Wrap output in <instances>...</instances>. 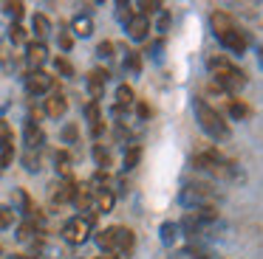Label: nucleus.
Listing matches in <instances>:
<instances>
[{
    "label": "nucleus",
    "mask_w": 263,
    "mask_h": 259,
    "mask_svg": "<svg viewBox=\"0 0 263 259\" xmlns=\"http://www.w3.org/2000/svg\"><path fill=\"white\" fill-rule=\"evenodd\" d=\"M133 248H136V234L130 228H122L119 225V248H116V253H130Z\"/></svg>",
    "instance_id": "nucleus-20"
},
{
    "label": "nucleus",
    "mask_w": 263,
    "mask_h": 259,
    "mask_svg": "<svg viewBox=\"0 0 263 259\" xmlns=\"http://www.w3.org/2000/svg\"><path fill=\"white\" fill-rule=\"evenodd\" d=\"M170 14H167V11H161V17H159V23H156V28H159L161 34H167V28H170Z\"/></svg>",
    "instance_id": "nucleus-43"
},
{
    "label": "nucleus",
    "mask_w": 263,
    "mask_h": 259,
    "mask_svg": "<svg viewBox=\"0 0 263 259\" xmlns=\"http://www.w3.org/2000/svg\"><path fill=\"white\" fill-rule=\"evenodd\" d=\"M77 138H80L77 124H65V127H63V141H65V144H77Z\"/></svg>",
    "instance_id": "nucleus-36"
},
{
    "label": "nucleus",
    "mask_w": 263,
    "mask_h": 259,
    "mask_svg": "<svg viewBox=\"0 0 263 259\" xmlns=\"http://www.w3.org/2000/svg\"><path fill=\"white\" fill-rule=\"evenodd\" d=\"M210 26H212V34H215V37H221V34H227V31H232V28H235V20L227 14V11L215 9L210 14Z\"/></svg>",
    "instance_id": "nucleus-15"
},
{
    "label": "nucleus",
    "mask_w": 263,
    "mask_h": 259,
    "mask_svg": "<svg viewBox=\"0 0 263 259\" xmlns=\"http://www.w3.org/2000/svg\"><path fill=\"white\" fill-rule=\"evenodd\" d=\"M9 39H12L14 45H23L26 42V28L20 26V23H12V26H9Z\"/></svg>",
    "instance_id": "nucleus-31"
},
{
    "label": "nucleus",
    "mask_w": 263,
    "mask_h": 259,
    "mask_svg": "<svg viewBox=\"0 0 263 259\" xmlns=\"http://www.w3.org/2000/svg\"><path fill=\"white\" fill-rule=\"evenodd\" d=\"M71 31H74L77 37H91L93 34V20L88 14H77L74 20H71Z\"/></svg>",
    "instance_id": "nucleus-19"
},
{
    "label": "nucleus",
    "mask_w": 263,
    "mask_h": 259,
    "mask_svg": "<svg viewBox=\"0 0 263 259\" xmlns=\"http://www.w3.org/2000/svg\"><path fill=\"white\" fill-rule=\"evenodd\" d=\"M139 161H142V149H139V146H130V149L125 152V161H122V166L130 172V169H136Z\"/></svg>",
    "instance_id": "nucleus-30"
},
{
    "label": "nucleus",
    "mask_w": 263,
    "mask_h": 259,
    "mask_svg": "<svg viewBox=\"0 0 263 259\" xmlns=\"http://www.w3.org/2000/svg\"><path fill=\"white\" fill-rule=\"evenodd\" d=\"M133 101H136L133 88L130 84H119V88H116V107H127V104H133Z\"/></svg>",
    "instance_id": "nucleus-23"
},
{
    "label": "nucleus",
    "mask_w": 263,
    "mask_h": 259,
    "mask_svg": "<svg viewBox=\"0 0 263 259\" xmlns=\"http://www.w3.org/2000/svg\"><path fill=\"white\" fill-rule=\"evenodd\" d=\"M23 166L29 169V172H37V169H40V152L26 149V155H23Z\"/></svg>",
    "instance_id": "nucleus-32"
},
{
    "label": "nucleus",
    "mask_w": 263,
    "mask_h": 259,
    "mask_svg": "<svg viewBox=\"0 0 263 259\" xmlns=\"http://www.w3.org/2000/svg\"><path fill=\"white\" fill-rule=\"evenodd\" d=\"M193 110H195V121H198V127L204 130L210 138H215V141H227L229 138L227 118H223L212 104H206L204 99H195L193 101Z\"/></svg>",
    "instance_id": "nucleus-2"
},
{
    "label": "nucleus",
    "mask_w": 263,
    "mask_h": 259,
    "mask_svg": "<svg viewBox=\"0 0 263 259\" xmlns=\"http://www.w3.org/2000/svg\"><path fill=\"white\" fill-rule=\"evenodd\" d=\"M93 161H97V166L102 169V172H108V166L114 163V158H110V152L105 149L102 144H97V146H93Z\"/></svg>",
    "instance_id": "nucleus-25"
},
{
    "label": "nucleus",
    "mask_w": 263,
    "mask_h": 259,
    "mask_svg": "<svg viewBox=\"0 0 263 259\" xmlns=\"http://www.w3.org/2000/svg\"><path fill=\"white\" fill-rule=\"evenodd\" d=\"M125 71H130L133 76H139V73H142V54H139V51H127V56H125Z\"/></svg>",
    "instance_id": "nucleus-26"
},
{
    "label": "nucleus",
    "mask_w": 263,
    "mask_h": 259,
    "mask_svg": "<svg viewBox=\"0 0 263 259\" xmlns=\"http://www.w3.org/2000/svg\"><path fill=\"white\" fill-rule=\"evenodd\" d=\"M14 225V208L0 206V228H12Z\"/></svg>",
    "instance_id": "nucleus-33"
},
{
    "label": "nucleus",
    "mask_w": 263,
    "mask_h": 259,
    "mask_svg": "<svg viewBox=\"0 0 263 259\" xmlns=\"http://www.w3.org/2000/svg\"><path fill=\"white\" fill-rule=\"evenodd\" d=\"M54 163H57V172L63 175V178H71V158H68V152H57V155H54Z\"/></svg>",
    "instance_id": "nucleus-28"
},
{
    "label": "nucleus",
    "mask_w": 263,
    "mask_h": 259,
    "mask_svg": "<svg viewBox=\"0 0 263 259\" xmlns=\"http://www.w3.org/2000/svg\"><path fill=\"white\" fill-rule=\"evenodd\" d=\"M37 234V223H31V220H26V223L17 225V240L20 242H31Z\"/></svg>",
    "instance_id": "nucleus-27"
},
{
    "label": "nucleus",
    "mask_w": 263,
    "mask_h": 259,
    "mask_svg": "<svg viewBox=\"0 0 263 259\" xmlns=\"http://www.w3.org/2000/svg\"><path fill=\"white\" fill-rule=\"evenodd\" d=\"M218 42H221L223 48L229 51V54H238V56H240V54H243V51H246V45H249V39H246V34L240 31L238 26H235L232 31L221 34V37H218Z\"/></svg>",
    "instance_id": "nucleus-8"
},
{
    "label": "nucleus",
    "mask_w": 263,
    "mask_h": 259,
    "mask_svg": "<svg viewBox=\"0 0 263 259\" xmlns=\"http://www.w3.org/2000/svg\"><path fill=\"white\" fill-rule=\"evenodd\" d=\"M74 206L80 208V211H91L93 214V189L91 186H77Z\"/></svg>",
    "instance_id": "nucleus-17"
},
{
    "label": "nucleus",
    "mask_w": 263,
    "mask_h": 259,
    "mask_svg": "<svg viewBox=\"0 0 263 259\" xmlns=\"http://www.w3.org/2000/svg\"><path fill=\"white\" fill-rule=\"evenodd\" d=\"M97 245L102 248L105 253H116L119 248V225H110L105 231H97Z\"/></svg>",
    "instance_id": "nucleus-12"
},
{
    "label": "nucleus",
    "mask_w": 263,
    "mask_h": 259,
    "mask_svg": "<svg viewBox=\"0 0 263 259\" xmlns=\"http://www.w3.org/2000/svg\"><path fill=\"white\" fill-rule=\"evenodd\" d=\"M3 169H6V166H3V163H0V175H3Z\"/></svg>",
    "instance_id": "nucleus-48"
},
{
    "label": "nucleus",
    "mask_w": 263,
    "mask_h": 259,
    "mask_svg": "<svg viewBox=\"0 0 263 259\" xmlns=\"http://www.w3.org/2000/svg\"><path fill=\"white\" fill-rule=\"evenodd\" d=\"M93 220H97V214H80V217L68 220V223L63 225V236L71 242V245L88 242V236L93 234Z\"/></svg>",
    "instance_id": "nucleus-5"
},
{
    "label": "nucleus",
    "mask_w": 263,
    "mask_h": 259,
    "mask_svg": "<svg viewBox=\"0 0 263 259\" xmlns=\"http://www.w3.org/2000/svg\"><path fill=\"white\" fill-rule=\"evenodd\" d=\"M12 158H14V146L12 144H0V163H3V166H9V163H12Z\"/></svg>",
    "instance_id": "nucleus-37"
},
{
    "label": "nucleus",
    "mask_w": 263,
    "mask_h": 259,
    "mask_svg": "<svg viewBox=\"0 0 263 259\" xmlns=\"http://www.w3.org/2000/svg\"><path fill=\"white\" fill-rule=\"evenodd\" d=\"M193 166L198 169V172L210 175V178H218V180H235V178H238V169H235V163L227 161V158H223L218 149L198 152V155L193 158Z\"/></svg>",
    "instance_id": "nucleus-3"
},
{
    "label": "nucleus",
    "mask_w": 263,
    "mask_h": 259,
    "mask_svg": "<svg viewBox=\"0 0 263 259\" xmlns=\"http://www.w3.org/2000/svg\"><path fill=\"white\" fill-rule=\"evenodd\" d=\"M178 200H181L184 208L195 211V208H204V206H212V203H215V189L206 186V183H187L181 189V195H178Z\"/></svg>",
    "instance_id": "nucleus-4"
},
{
    "label": "nucleus",
    "mask_w": 263,
    "mask_h": 259,
    "mask_svg": "<svg viewBox=\"0 0 263 259\" xmlns=\"http://www.w3.org/2000/svg\"><path fill=\"white\" fill-rule=\"evenodd\" d=\"M12 259H26V256H20V253H14V256Z\"/></svg>",
    "instance_id": "nucleus-47"
},
{
    "label": "nucleus",
    "mask_w": 263,
    "mask_h": 259,
    "mask_svg": "<svg viewBox=\"0 0 263 259\" xmlns=\"http://www.w3.org/2000/svg\"><path fill=\"white\" fill-rule=\"evenodd\" d=\"M3 14H9L14 23H20V17L26 14V3H20V0H6V3H3Z\"/></svg>",
    "instance_id": "nucleus-24"
},
{
    "label": "nucleus",
    "mask_w": 263,
    "mask_h": 259,
    "mask_svg": "<svg viewBox=\"0 0 263 259\" xmlns=\"http://www.w3.org/2000/svg\"><path fill=\"white\" fill-rule=\"evenodd\" d=\"M54 68H57V71L63 73V76H74V65H71V62L65 59V56H57V59H54Z\"/></svg>",
    "instance_id": "nucleus-35"
},
{
    "label": "nucleus",
    "mask_w": 263,
    "mask_h": 259,
    "mask_svg": "<svg viewBox=\"0 0 263 259\" xmlns=\"http://www.w3.org/2000/svg\"><path fill=\"white\" fill-rule=\"evenodd\" d=\"M114 203H116V195H114L110 189L93 191V214H108V211H114Z\"/></svg>",
    "instance_id": "nucleus-16"
},
{
    "label": "nucleus",
    "mask_w": 263,
    "mask_h": 259,
    "mask_svg": "<svg viewBox=\"0 0 263 259\" xmlns=\"http://www.w3.org/2000/svg\"><path fill=\"white\" fill-rule=\"evenodd\" d=\"M181 251H184L187 259H210V251H206L204 245H195V242H190L187 248H181Z\"/></svg>",
    "instance_id": "nucleus-29"
},
{
    "label": "nucleus",
    "mask_w": 263,
    "mask_h": 259,
    "mask_svg": "<svg viewBox=\"0 0 263 259\" xmlns=\"http://www.w3.org/2000/svg\"><path fill=\"white\" fill-rule=\"evenodd\" d=\"M0 256H3V248H0Z\"/></svg>",
    "instance_id": "nucleus-49"
},
{
    "label": "nucleus",
    "mask_w": 263,
    "mask_h": 259,
    "mask_svg": "<svg viewBox=\"0 0 263 259\" xmlns=\"http://www.w3.org/2000/svg\"><path fill=\"white\" fill-rule=\"evenodd\" d=\"M31 28H34V34L40 37V42H43V37L51 34V20H48L46 14H34L31 17Z\"/></svg>",
    "instance_id": "nucleus-21"
},
{
    "label": "nucleus",
    "mask_w": 263,
    "mask_h": 259,
    "mask_svg": "<svg viewBox=\"0 0 263 259\" xmlns=\"http://www.w3.org/2000/svg\"><path fill=\"white\" fill-rule=\"evenodd\" d=\"M229 116L238 118V121H243V118L252 116V110H249V104H246L243 99H229Z\"/></svg>",
    "instance_id": "nucleus-22"
},
{
    "label": "nucleus",
    "mask_w": 263,
    "mask_h": 259,
    "mask_svg": "<svg viewBox=\"0 0 263 259\" xmlns=\"http://www.w3.org/2000/svg\"><path fill=\"white\" fill-rule=\"evenodd\" d=\"M161 51H164V39H156V42L150 45V56H153V62L164 59V54H161Z\"/></svg>",
    "instance_id": "nucleus-39"
},
{
    "label": "nucleus",
    "mask_w": 263,
    "mask_h": 259,
    "mask_svg": "<svg viewBox=\"0 0 263 259\" xmlns=\"http://www.w3.org/2000/svg\"><path fill=\"white\" fill-rule=\"evenodd\" d=\"M51 88H54V79L48 76L46 71H29L26 73V90H29L31 96H43Z\"/></svg>",
    "instance_id": "nucleus-6"
},
{
    "label": "nucleus",
    "mask_w": 263,
    "mask_h": 259,
    "mask_svg": "<svg viewBox=\"0 0 263 259\" xmlns=\"http://www.w3.org/2000/svg\"><path fill=\"white\" fill-rule=\"evenodd\" d=\"M23 138H26V149H31V152H40L43 144H46V133L40 130V124H31V121H26Z\"/></svg>",
    "instance_id": "nucleus-11"
},
{
    "label": "nucleus",
    "mask_w": 263,
    "mask_h": 259,
    "mask_svg": "<svg viewBox=\"0 0 263 259\" xmlns=\"http://www.w3.org/2000/svg\"><path fill=\"white\" fill-rule=\"evenodd\" d=\"M46 59H48L46 42H40V39H34V42H26V65H29L31 71H43Z\"/></svg>",
    "instance_id": "nucleus-7"
},
{
    "label": "nucleus",
    "mask_w": 263,
    "mask_h": 259,
    "mask_svg": "<svg viewBox=\"0 0 263 259\" xmlns=\"http://www.w3.org/2000/svg\"><path fill=\"white\" fill-rule=\"evenodd\" d=\"M139 6H142V11H139V14H144V17H147V14H153V11H159V9H161V3H159V0H153V3H139Z\"/></svg>",
    "instance_id": "nucleus-42"
},
{
    "label": "nucleus",
    "mask_w": 263,
    "mask_h": 259,
    "mask_svg": "<svg viewBox=\"0 0 263 259\" xmlns=\"http://www.w3.org/2000/svg\"><path fill=\"white\" fill-rule=\"evenodd\" d=\"M74 195H77V183H74V178H65V180H60V183L54 186L51 200H54V203H74Z\"/></svg>",
    "instance_id": "nucleus-14"
},
{
    "label": "nucleus",
    "mask_w": 263,
    "mask_h": 259,
    "mask_svg": "<svg viewBox=\"0 0 263 259\" xmlns=\"http://www.w3.org/2000/svg\"><path fill=\"white\" fill-rule=\"evenodd\" d=\"M136 113H139V118H147V116H150V107H147V104H139Z\"/></svg>",
    "instance_id": "nucleus-45"
},
{
    "label": "nucleus",
    "mask_w": 263,
    "mask_h": 259,
    "mask_svg": "<svg viewBox=\"0 0 263 259\" xmlns=\"http://www.w3.org/2000/svg\"><path fill=\"white\" fill-rule=\"evenodd\" d=\"M105 82H108V71H102V68H93V71L88 73V93H91V101H97L99 96L105 93Z\"/></svg>",
    "instance_id": "nucleus-13"
},
{
    "label": "nucleus",
    "mask_w": 263,
    "mask_h": 259,
    "mask_svg": "<svg viewBox=\"0 0 263 259\" xmlns=\"http://www.w3.org/2000/svg\"><path fill=\"white\" fill-rule=\"evenodd\" d=\"M159 236H161V242H164L167 248H173L178 240H181V228H178V223H173V220H167V223H161V228H159Z\"/></svg>",
    "instance_id": "nucleus-18"
},
{
    "label": "nucleus",
    "mask_w": 263,
    "mask_h": 259,
    "mask_svg": "<svg viewBox=\"0 0 263 259\" xmlns=\"http://www.w3.org/2000/svg\"><path fill=\"white\" fill-rule=\"evenodd\" d=\"M97 56H102V59H110V56H114V42H110V39L99 42V45H97Z\"/></svg>",
    "instance_id": "nucleus-38"
},
{
    "label": "nucleus",
    "mask_w": 263,
    "mask_h": 259,
    "mask_svg": "<svg viewBox=\"0 0 263 259\" xmlns=\"http://www.w3.org/2000/svg\"><path fill=\"white\" fill-rule=\"evenodd\" d=\"M65 110H68V99H65V93H60V90L48 96L46 104H43V113H46V116H51V118H63Z\"/></svg>",
    "instance_id": "nucleus-10"
},
{
    "label": "nucleus",
    "mask_w": 263,
    "mask_h": 259,
    "mask_svg": "<svg viewBox=\"0 0 263 259\" xmlns=\"http://www.w3.org/2000/svg\"><path fill=\"white\" fill-rule=\"evenodd\" d=\"M116 17H119L122 23H127L133 17V11H130V3H116Z\"/></svg>",
    "instance_id": "nucleus-40"
},
{
    "label": "nucleus",
    "mask_w": 263,
    "mask_h": 259,
    "mask_svg": "<svg viewBox=\"0 0 263 259\" xmlns=\"http://www.w3.org/2000/svg\"><path fill=\"white\" fill-rule=\"evenodd\" d=\"M206 65H210L212 76H215L218 90H223V93L235 96V93H240V90L246 88V73L240 71V68L229 65L223 56H210V59H206Z\"/></svg>",
    "instance_id": "nucleus-1"
},
{
    "label": "nucleus",
    "mask_w": 263,
    "mask_h": 259,
    "mask_svg": "<svg viewBox=\"0 0 263 259\" xmlns=\"http://www.w3.org/2000/svg\"><path fill=\"white\" fill-rule=\"evenodd\" d=\"M257 65H260V71H263V48H257Z\"/></svg>",
    "instance_id": "nucleus-46"
},
{
    "label": "nucleus",
    "mask_w": 263,
    "mask_h": 259,
    "mask_svg": "<svg viewBox=\"0 0 263 259\" xmlns=\"http://www.w3.org/2000/svg\"><path fill=\"white\" fill-rule=\"evenodd\" d=\"M71 45H74V37H71L68 31H60V48H63V51H71Z\"/></svg>",
    "instance_id": "nucleus-44"
},
{
    "label": "nucleus",
    "mask_w": 263,
    "mask_h": 259,
    "mask_svg": "<svg viewBox=\"0 0 263 259\" xmlns=\"http://www.w3.org/2000/svg\"><path fill=\"white\" fill-rule=\"evenodd\" d=\"M85 118L91 121V127H97V124H102V118H99V104H97V101H91V104L85 107Z\"/></svg>",
    "instance_id": "nucleus-34"
},
{
    "label": "nucleus",
    "mask_w": 263,
    "mask_h": 259,
    "mask_svg": "<svg viewBox=\"0 0 263 259\" xmlns=\"http://www.w3.org/2000/svg\"><path fill=\"white\" fill-rule=\"evenodd\" d=\"M125 31H127V37H130L133 42H142V39H147V34H150V17L133 14L130 20L125 23Z\"/></svg>",
    "instance_id": "nucleus-9"
},
{
    "label": "nucleus",
    "mask_w": 263,
    "mask_h": 259,
    "mask_svg": "<svg viewBox=\"0 0 263 259\" xmlns=\"http://www.w3.org/2000/svg\"><path fill=\"white\" fill-rule=\"evenodd\" d=\"M0 144H12V127L3 118H0Z\"/></svg>",
    "instance_id": "nucleus-41"
}]
</instances>
